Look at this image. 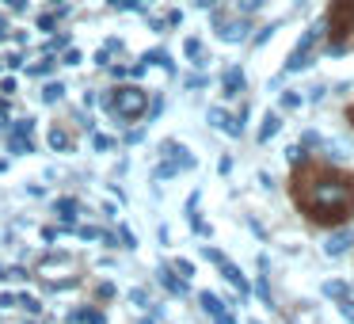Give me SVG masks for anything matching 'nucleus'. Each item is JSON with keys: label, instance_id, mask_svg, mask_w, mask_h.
Here are the masks:
<instances>
[{"label": "nucleus", "instance_id": "10", "mask_svg": "<svg viewBox=\"0 0 354 324\" xmlns=\"http://www.w3.org/2000/svg\"><path fill=\"white\" fill-rule=\"evenodd\" d=\"M225 88H229L225 96H236V88H244V73H236V69H232L229 77H225Z\"/></svg>", "mask_w": 354, "mask_h": 324}, {"label": "nucleus", "instance_id": "2", "mask_svg": "<svg viewBox=\"0 0 354 324\" xmlns=\"http://www.w3.org/2000/svg\"><path fill=\"white\" fill-rule=\"evenodd\" d=\"M111 107H115L118 118H141L145 107H149V96L141 92V88H133V84H122V88L111 92Z\"/></svg>", "mask_w": 354, "mask_h": 324}, {"label": "nucleus", "instance_id": "6", "mask_svg": "<svg viewBox=\"0 0 354 324\" xmlns=\"http://www.w3.org/2000/svg\"><path fill=\"white\" fill-rule=\"evenodd\" d=\"M221 271H225V278H229V282H232V286H236V290H240V294H248V278H244V275H240V271H236V267H232V263H225V260H221Z\"/></svg>", "mask_w": 354, "mask_h": 324}, {"label": "nucleus", "instance_id": "12", "mask_svg": "<svg viewBox=\"0 0 354 324\" xmlns=\"http://www.w3.org/2000/svg\"><path fill=\"white\" fill-rule=\"evenodd\" d=\"M351 123H354V107H351Z\"/></svg>", "mask_w": 354, "mask_h": 324}, {"label": "nucleus", "instance_id": "4", "mask_svg": "<svg viewBox=\"0 0 354 324\" xmlns=\"http://www.w3.org/2000/svg\"><path fill=\"white\" fill-rule=\"evenodd\" d=\"M316 39H320V27H308V35L297 42V50H293V57H290V69H305V65H308V50H313Z\"/></svg>", "mask_w": 354, "mask_h": 324}, {"label": "nucleus", "instance_id": "5", "mask_svg": "<svg viewBox=\"0 0 354 324\" xmlns=\"http://www.w3.org/2000/svg\"><path fill=\"white\" fill-rule=\"evenodd\" d=\"M351 244H354V233L343 229V233H335V237H328V244H324V255H343Z\"/></svg>", "mask_w": 354, "mask_h": 324}, {"label": "nucleus", "instance_id": "11", "mask_svg": "<svg viewBox=\"0 0 354 324\" xmlns=\"http://www.w3.org/2000/svg\"><path fill=\"white\" fill-rule=\"evenodd\" d=\"M202 305H206V313H214V316H225V309H221V301L214 298V294H202Z\"/></svg>", "mask_w": 354, "mask_h": 324}, {"label": "nucleus", "instance_id": "9", "mask_svg": "<svg viewBox=\"0 0 354 324\" xmlns=\"http://www.w3.org/2000/svg\"><path fill=\"white\" fill-rule=\"evenodd\" d=\"M324 298H346V282H339V278H331V282H324Z\"/></svg>", "mask_w": 354, "mask_h": 324}, {"label": "nucleus", "instance_id": "3", "mask_svg": "<svg viewBox=\"0 0 354 324\" xmlns=\"http://www.w3.org/2000/svg\"><path fill=\"white\" fill-rule=\"evenodd\" d=\"M351 24H354V0H339L335 4V12H331V35H346L351 31Z\"/></svg>", "mask_w": 354, "mask_h": 324}, {"label": "nucleus", "instance_id": "1", "mask_svg": "<svg viewBox=\"0 0 354 324\" xmlns=\"http://www.w3.org/2000/svg\"><path fill=\"white\" fill-rule=\"evenodd\" d=\"M297 202L316 217V222H339V217H346L354 206V187H351V179L313 176L305 191L297 187Z\"/></svg>", "mask_w": 354, "mask_h": 324}, {"label": "nucleus", "instance_id": "7", "mask_svg": "<svg viewBox=\"0 0 354 324\" xmlns=\"http://www.w3.org/2000/svg\"><path fill=\"white\" fill-rule=\"evenodd\" d=\"M278 126H282V118H278V115H267V118H263V130H259V141H270V138L278 134Z\"/></svg>", "mask_w": 354, "mask_h": 324}, {"label": "nucleus", "instance_id": "8", "mask_svg": "<svg viewBox=\"0 0 354 324\" xmlns=\"http://www.w3.org/2000/svg\"><path fill=\"white\" fill-rule=\"evenodd\" d=\"M335 309H339V316H343L346 324H354V298H351V294H346V298H339Z\"/></svg>", "mask_w": 354, "mask_h": 324}]
</instances>
